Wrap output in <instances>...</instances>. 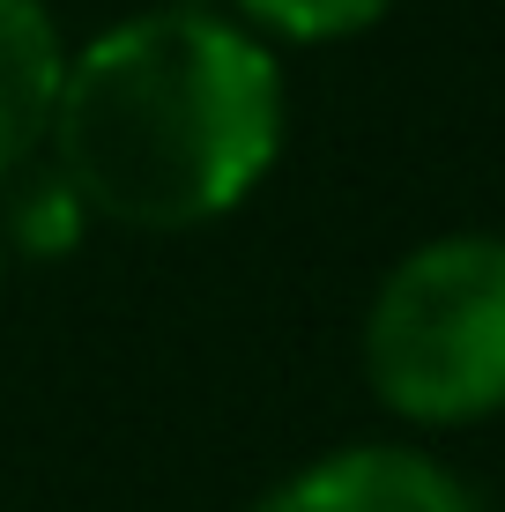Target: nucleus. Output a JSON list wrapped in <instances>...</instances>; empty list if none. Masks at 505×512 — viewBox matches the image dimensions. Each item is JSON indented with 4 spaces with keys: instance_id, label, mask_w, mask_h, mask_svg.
I'll use <instances>...</instances> for the list:
<instances>
[{
    "instance_id": "obj_1",
    "label": "nucleus",
    "mask_w": 505,
    "mask_h": 512,
    "mask_svg": "<svg viewBox=\"0 0 505 512\" xmlns=\"http://www.w3.org/2000/svg\"><path fill=\"white\" fill-rule=\"evenodd\" d=\"M45 141L90 216L179 238L231 216L275 171L283 67L246 23L208 8H149L67 52Z\"/></svg>"
},
{
    "instance_id": "obj_2",
    "label": "nucleus",
    "mask_w": 505,
    "mask_h": 512,
    "mask_svg": "<svg viewBox=\"0 0 505 512\" xmlns=\"http://www.w3.org/2000/svg\"><path fill=\"white\" fill-rule=\"evenodd\" d=\"M364 386L424 431L505 409V238L446 231L379 275L364 312Z\"/></svg>"
},
{
    "instance_id": "obj_3",
    "label": "nucleus",
    "mask_w": 505,
    "mask_h": 512,
    "mask_svg": "<svg viewBox=\"0 0 505 512\" xmlns=\"http://www.w3.org/2000/svg\"><path fill=\"white\" fill-rule=\"evenodd\" d=\"M253 512H476L468 483L424 446H335L260 490Z\"/></svg>"
},
{
    "instance_id": "obj_4",
    "label": "nucleus",
    "mask_w": 505,
    "mask_h": 512,
    "mask_svg": "<svg viewBox=\"0 0 505 512\" xmlns=\"http://www.w3.org/2000/svg\"><path fill=\"white\" fill-rule=\"evenodd\" d=\"M67 82V38L45 0H0V179L38 156Z\"/></svg>"
},
{
    "instance_id": "obj_5",
    "label": "nucleus",
    "mask_w": 505,
    "mask_h": 512,
    "mask_svg": "<svg viewBox=\"0 0 505 512\" xmlns=\"http://www.w3.org/2000/svg\"><path fill=\"white\" fill-rule=\"evenodd\" d=\"M246 30L260 45L283 38V45H342V38H364L394 15V0H238Z\"/></svg>"
},
{
    "instance_id": "obj_6",
    "label": "nucleus",
    "mask_w": 505,
    "mask_h": 512,
    "mask_svg": "<svg viewBox=\"0 0 505 512\" xmlns=\"http://www.w3.org/2000/svg\"><path fill=\"white\" fill-rule=\"evenodd\" d=\"M82 216H90V208L75 201V186L60 179V171H52V179H38V193H15V245H23V253H67V245H75V231H82Z\"/></svg>"
},
{
    "instance_id": "obj_7",
    "label": "nucleus",
    "mask_w": 505,
    "mask_h": 512,
    "mask_svg": "<svg viewBox=\"0 0 505 512\" xmlns=\"http://www.w3.org/2000/svg\"><path fill=\"white\" fill-rule=\"evenodd\" d=\"M0 275H8V238H0Z\"/></svg>"
}]
</instances>
